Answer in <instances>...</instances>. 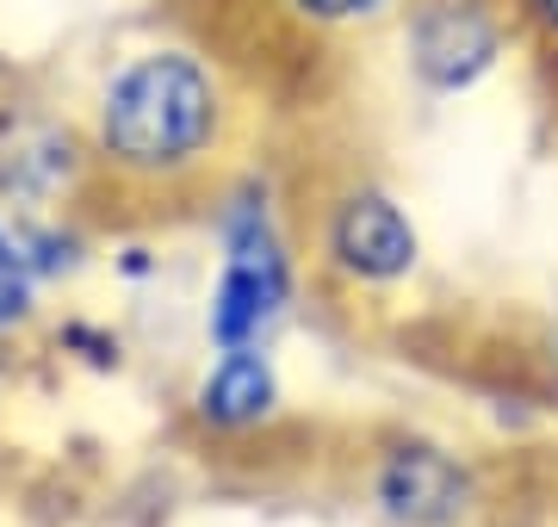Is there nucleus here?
Returning <instances> with one entry per match:
<instances>
[{"mask_svg":"<svg viewBox=\"0 0 558 527\" xmlns=\"http://www.w3.org/2000/svg\"><path fill=\"white\" fill-rule=\"evenodd\" d=\"M218 124V94L193 57L180 50H156L137 57L119 82L106 87L100 106V137L124 168L137 174H161V168L193 162Z\"/></svg>","mask_w":558,"mask_h":527,"instance_id":"f257e3e1","label":"nucleus"},{"mask_svg":"<svg viewBox=\"0 0 558 527\" xmlns=\"http://www.w3.org/2000/svg\"><path fill=\"white\" fill-rule=\"evenodd\" d=\"M292 292V273H286V248H279L274 223L260 205H236L230 223H223V273L218 292H211V342L242 347L255 335Z\"/></svg>","mask_w":558,"mask_h":527,"instance_id":"f03ea898","label":"nucleus"},{"mask_svg":"<svg viewBox=\"0 0 558 527\" xmlns=\"http://www.w3.org/2000/svg\"><path fill=\"white\" fill-rule=\"evenodd\" d=\"M497 20L472 7V0H435L422 7L416 32H410V57H416V75L440 94H459L472 87L497 62Z\"/></svg>","mask_w":558,"mask_h":527,"instance_id":"7ed1b4c3","label":"nucleus"},{"mask_svg":"<svg viewBox=\"0 0 558 527\" xmlns=\"http://www.w3.org/2000/svg\"><path fill=\"white\" fill-rule=\"evenodd\" d=\"M329 248L354 280H403L416 267V230L385 193H354L341 205Z\"/></svg>","mask_w":558,"mask_h":527,"instance_id":"20e7f679","label":"nucleus"},{"mask_svg":"<svg viewBox=\"0 0 558 527\" xmlns=\"http://www.w3.org/2000/svg\"><path fill=\"white\" fill-rule=\"evenodd\" d=\"M379 503L403 527H447L465 508V471L440 446H398L379 471Z\"/></svg>","mask_w":558,"mask_h":527,"instance_id":"39448f33","label":"nucleus"},{"mask_svg":"<svg viewBox=\"0 0 558 527\" xmlns=\"http://www.w3.org/2000/svg\"><path fill=\"white\" fill-rule=\"evenodd\" d=\"M274 409V366L242 342L218 360V372L199 385V416L218 428H248Z\"/></svg>","mask_w":558,"mask_h":527,"instance_id":"423d86ee","label":"nucleus"},{"mask_svg":"<svg viewBox=\"0 0 558 527\" xmlns=\"http://www.w3.org/2000/svg\"><path fill=\"white\" fill-rule=\"evenodd\" d=\"M32 298V267H25L13 230H0V323H13Z\"/></svg>","mask_w":558,"mask_h":527,"instance_id":"0eeeda50","label":"nucleus"},{"mask_svg":"<svg viewBox=\"0 0 558 527\" xmlns=\"http://www.w3.org/2000/svg\"><path fill=\"white\" fill-rule=\"evenodd\" d=\"M304 13H317V20H360V13H373L379 0H299Z\"/></svg>","mask_w":558,"mask_h":527,"instance_id":"6e6552de","label":"nucleus"},{"mask_svg":"<svg viewBox=\"0 0 558 527\" xmlns=\"http://www.w3.org/2000/svg\"><path fill=\"white\" fill-rule=\"evenodd\" d=\"M539 13H546V20L558 25V0H539Z\"/></svg>","mask_w":558,"mask_h":527,"instance_id":"1a4fd4ad","label":"nucleus"}]
</instances>
